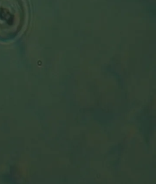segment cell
<instances>
[{
  "label": "cell",
  "mask_w": 156,
  "mask_h": 184,
  "mask_svg": "<svg viewBox=\"0 0 156 184\" xmlns=\"http://www.w3.org/2000/svg\"><path fill=\"white\" fill-rule=\"evenodd\" d=\"M25 18L23 0H0V41L15 39L23 29Z\"/></svg>",
  "instance_id": "cell-1"
}]
</instances>
